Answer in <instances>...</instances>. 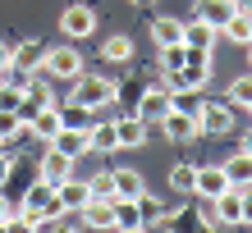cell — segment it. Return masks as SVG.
Wrapping results in <instances>:
<instances>
[{"instance_id":"obj_1","label":"cell","mask_w":252,"mask_h":233,"mask_svg":"<svg viewBox=\"0 0 252 233\" xmlns=\"http://www.w3.org/2000/svg\"><path fill=\"white\" fill-rule=\"evenodd\" d=\"M120 96V87H115L110 78H73V96L69 101H78V105H87V110H101V105H110V101Z\"/></svg>"},{"instance_id":"obj_2","label":"cell","mask_w":252,"mask_h":233,"mask_svg":"<svg viewBox=\"0 0 252 233\" xmlns=\"http://www.w3.org/2000/svg\"><path fill=\"white\" fill-rule=\"evenodd\" d=\"M46 105H55V92H51V87L32 74V78H28V87H23L19 96H14V114H19V119H23V128H28V119H32L37 110H46Z\"/></svg>"},{"instance_id":"obj_3","label":"cell","mask_w":252,"mask_h":233,"mask_svg":"<svg viewBox=\"0 0 252 233\" xmlns=\"http://www.w3.org/2000/svg\"><path fill=\"white\" fill-rule=\"evenodd\" d=\"M192 119H197V133H211V137H220V133H229L234 128V105L225 101H202V105H192Z\"/></svg>"},{"instance_id":"obj_4","label":"cell","mask_w":252,"mask_h":233,"mask_svg":"<svg viewBox=\"0 0 252 233\" xmlns=\"http://www.w3.org/2000/svg\"><path fill=\"white\" fill-rule=\"evenodd\" d=\"M206 82H211V64H184L174 69V74H165V87L170 96H192V92H206Z\"/></svg>"},{"instance_id":"obj_5","label":"cell","mask_w":252,"mask_h":233,"mask_svg":"<svg viewBox=\"0 0 252 233\" xmlns=\"http://www.w3.org/2000/svg\"><path fill=\"white\" fill-rule=\"evenodd\" d=\"M170 105H174L170 87H142V92H138V105H133V114H138V119H147V124H160Z\"/></svg>"},{"instance_id":"obj_6","label":"cell","mask_w":252,"mask_h":233,"mask_svg":"<svg viewBox=\"0 0 252 233\" xmlns=\"http://www.w3.org/2000/svg\"><path fill=\"white\" fill-rule=\"evenodd\" d=\"M23 210H37V215H46V220H60V201H55V183H46V179H37L32 187L23 192V201H19Z\"/></svg>"},{"instance_id":"obj_7","label":"cell","mask_w":252,"mask_h":233,"mask_svg":"<svg viewBox=\"0 0 252 233\" xmlns=\"http://www.w3.org/2000/svg\"><path fill=\"white\" fill-rule=\"evenodd\" d=\"M60 32H64L69 41L92 37V32H96V9H92V5H69V9L60 14Z\"/></svg>"},{"instance_id":"obj_8","label":"cell","mask_w":252,"mask_h":233,"mask_svg":"<svg viewBox=\"0 0 252 233\" xmlns=\"http://www.w3.org/2000/svg\"><path fill=\"white\" fill-rule=\"evenodd\" d=\"M41 69H46L51 78H69V82H73V78L83 74V55L73 51V46H51V51H46V64H41Z\"/></svg>"},{"instance_id":"obj_9","label":"cell","mask_w":252,"mask_h":233,"mask_svg":"<svg viewBox=\"0 0 252 233\" xmlns=\"http://www.w3.org/2000/svg\"><path fill=\"white\" fill-rule=\"evenodd\" d=\"M206 206H211V215H216V224H239L243 220V187H225V192H220L216 201H206Z\"/></svg>"},{"instance_id":"obj_10","label":"cell","mask_w":252,"mask_h":233,"mask_svg":"<svg viewBox=\"0 0 252 233\" xmlns=\"http://www.w3.org/2000/svg\"><path fill=\"white\" fill-rule=\"evenodd\" d=\"M55 201H60L64 215H78L87 201H92V187H87L83 179H64V183H55Z\"/></svg>"},{"instance_id":"obj_11","label":"cell","mask_w":252,"mask_h":233,"mask_svg":"<svg viewBox=\"0 0 252 233\" xmlns=\"http://www.w3.org/2000/svg\"><path fill=\"white\" fill-rule=\"evenodd\" d=\"M160 128H165V137H170V142H192V137H197V119H192V110H179V105H170V110H165Z\"/></svg>"},{"instance_id":"obj_12","label":"cell","mask_w":252,"mask_h":233,"mask_svg":"<svg viewBox=\"0 0 252 233\" xmlns=\"http://www.w3.org/2000/svg\"><path fill=\"white\" fill-rule=\"evenodd\" d=\"M229 187V174H225V165H206V169H197V179H192V192H197L202 201H216L220 192Z\"/></svg>"},{"instance_id":"obj_13","label":"cell","mask_w":252,"mask_h":233,"mask_svg":"<svg viewBox=\"0 0 252 233\" xmlns=\"http://www.w3.org/2000/svg\"><path fill=\"white\" fill-rule=\"evenodd\" d=\"M78 224H83V229H115V201L92 197V201L78 210Z\"/></svg>"},{"instance_id":"obj_14","label":"cell","mask_w":252,"mask_h":233,"mask_svg":"<svg viewBox=\"0 0 252 233\" xmlns=\"http://www.w3.org/2000/svg\"><path fill=\"white\" fill-rule=\"evenodd\" d=\"M51 147L78 160V155H87V151H92V137H87V128H60V133L51 137Z\"/></svg>"},{"instance_id":"obj_15","label":"cell","mask_w":252,"mask_h":233,"mask_svg":"<svg viewBox=\"0 0 252 233\" xmlns=\"http://www.w3.org/2000/svg\"><path fill=\"white\" fill-rule=\"evenodd\" d=\"M41 179L46 183H64V179H73V155H64V151H46L41 155Z\"/></svg>"},{"instance_id":"obj_16","label":"cell","mask_w":252,"mask_h":233,"mask_svg":"<svg viewBox=\"0 0 252 233\" xmlns=\"http://www.w3.org/2000/svg\"><path fill=\"white\" fill-rule=\"evenodd\" d=\"M46 51H51L46 41H23V46H14V51H9V60L19 64V69H28V74H37V69L46 64Z\"/></svg>"},{"instance_id":"obj_17","label":"cell","mask_w":252,"mask_h":233,"mask_svg":"<svg viewBox=\"0 0 252 233\" xmlns=\"http://www.w3.org/2000/svg\"><path fill=\"white\" fill-rule=\"evenodd\" d=\"M28 133H32L37 142H46V147H51V137L60 133V110H55V105H46V110H37L32 119H28Z\"/></svg>"},{"instance_id":"obj_18","label":"cell","mask_w":252,"mask_h":233,"mask_svg":"<svg viewBox=\"0 0 252 233\" xmlns=\"http://www.w3.org/2000/svg\"><path fill=\"white\" fill-rule=\"evenodd\" d=\"M110 179H115V201H138L147 192V183H142L138 169H115Z\"/></svg>"},{"instance_id":"obj_19","label":"cell","mask_w":252,"mask_h":233,"mask_svg":"<svg viewBox=\"0 0 252 233\" xmlns=\"http://www.w3.org/2000/svg\"><path fill=\"white\" fill-rule=\"evenodd\" d=\"M115 137H120V151H128V147H142L147 142V119H138V114H124V119H115Z\"/></svg>"},{"instance_id":"obj_20","label":"cell","mask_w":252,"mask_h":233,"mask_svg":"<svg viewBox=\"0 0 252 233\" xmlns=\"http://www.w3.org/2000/svg\"><path fill=\"white\" fill-rule=\"evenodd\" d=\"M220 37H225V41H239V46H248V41H252V14H248V9H234L229 19L220 23Z\"/></svg>"},{"instance_id":"obj_21","label":"cell","mask_w":252,"mask_h":233,"mask_svg":"<svg viewBox=\"0 0 252 233\" xmlns=\"http://www.w3.org/2000/svg\"><path fill=\"white\" fill-rule=\"evenodd\" d=\"M211 41H216V27L206 23V19L184 23V46H192V51H211Z\"/></svg>"},{"instance_id":"obj_22","label":"cell","mask_w":252,"mask_h":233,"mask_svg":"<svg viewBox=\"0 0 252 233\" xmlns=\"http://www.w3.org/2000/svg\"><path fill=\"white\" fill-rule=\"evenodd\" d=\"M225 174H229L234 187H252V155H248V151H234V155L225 160Z\"/></svg>"},{"instance_id":"obj_23","label":"cell","mask_w":252,"mask_h":233,"mask_svg":"<svg viewBox=\"0 0 252 233\" xmlns=\"http://www.w3.org/2000/svg\"><path fill=\"white\" fill-rule=\"evenodd\" d=\"M115 229H124V233L147 229V224H142V206H138V201H115Z\"/></svg>"},{"instance_id":"obj_24","label":"cell","mask_w":252,"mask_h":233,"mask_svg":"<svg viewBox=\"0 0 252 233\" xmlns=\"http://www.w3.org/2000/svg\"><path fill=\"white\" fill-rule=\"evenodd\" d=\"M234 9H239V0H202V14H197V19H206V23L220 32V23H225Z\"/></svg>"},{"instance_id":"obj_25","label":"cell","mask_w":252,"mask_h":233,"mask_svg":"<svg viewBox=\"0 0 252 233\" xmlns=\"http://www.w3.org/2000/svg\"><path fill=\"white\" fill-rule=\"evenodd\" d=\"M87 137H92V151H120V137H115V124H87Z\"/></svg>"},{"instance_id":"obj_26","label":"cell","mask_w":252,"mask_h":233,"mask_svg":"<svg viewBox=\"0 0 252 233\" xmlns=\"http://www.w3.org/2000/svg\"><path fill=\"white\" fill-rule=\"evenodd\" d=\"M152 41H156V46L184 41V23H179V19H152Z\"/></svg>"},{"instance_id":"obj_27","label":"cell","mask_w":252,"mask_h":233,"mask_svg":"<svg viewBox=\"0 0 252 233\" xmlns=\"http://www.w3.org/2000/svg\"><path fill=\"white\" fill-rule=\"evenodd\" d=\"M101 55H106L110 64H128L133 60V37H124V32H115L106 46H101Z\"/></svg>"},{"instance_id":"obj_28","label":"cell","mask_w":252,"mask_h":233,"mask_svg":"<svg viewBox=\"0 0 252 233\" xmlns=\"http://www.w3.org/2000/svg\"><path fill=\"white\" fill-rule=\"evenodd\" d=\"M188 64V46L184 41H170V46H160V74H174V69Z\"/></svg>"},{"instance_id":"obj_29","label":"cell","mask_w":252,"mask_h":233,"mask_svg":"<svg viewBox=\"0 0 252 233\" xmlns=\"http://www.w3.org/2000/svg\"><path fill=\"white\" fill-rule=\"evenodd\" d=\"M23 133V119L14 114V105H0V142H14Z\"/></svg>"},{"instance_id":"obj_30","label":"cell","mask_w":252,"mask_h":233,"mask_svg":"<svg viewBox=\"0 0 252 233\" xmlns=\"http://www.w3.org/2000/svg\"><path fill=\"white\" fill-rule=\"evenodd\" d=\"M87 105H78V101H69V105L60 110V128H87Z\"/></svg>"},{"instance_id":"obj_31","label":"cell","mask_w":252,"mask_h":233,"mask_svg":"<svg viewBox=\"0 0 252 233\" xmlns=\"http://www.w3.org/2000/svg\"><path fill=\"white\" fill-rule=\"evenodd\" d=\"M192 179H197V165H174L170 169V187L174 192H192Z\"/></svg>"},{"instance_id":"obj_32","label":"cell","mask_w":252,"mask_h":233,"mask_svg":"<svg viewBox=\"0 0 252 233\" xmlns=\"http://www.w3.org/2000/svg\"><path fill=\"white\" fill-rule=\"evenodd\" d=\"M229 105H239V110L252 105V78H234L229 82Z\"/></svg>"},{"instance_id":"obj_33","label":"cell","mask_w":252,"mask_h":233,"mask_svg":"<svg viewBox=\"0 0 252 233\" xmlns=\"http://www.w3.org/2000/svg\"><path fill=\"white\" fill-rule=\"evenodd\" d=\"M87 187H92V197L115 201V179H110V174H96V179H87Z\"/></svg>"},{"instance_id":"obj_34","label":"cell","mask_w":252,"mask_h":233,"mask_svg":"<svg viewBox=\"0 0 252 233\" xmlns=\"http://www.w3.org/2000/svg\"><path fill=\"white\" fill-rule=\"evenodd\" d=\"M239 224L252 229V192H248V187H243V220H239Z\"/></svg>"},{"instance_id":"obj_35","label":"cell","mask_w":252,"mask_h":233,"mask_svg":"<svg viewBox=\"0 0 252 233\" xmlns=\"http://www.w3.org/2000/svg\"><path fill=\"white\" fill-rule=\"evenodd\" d=\"M9 169H14V160L0 155V187H9Z\"/></svg>"},{"instance_id":"obj_36","label":"cell","mask_w":252,"mask_h":233,"mask_svg":"<svg viewBox=\"0 0 252 233\" xmlns=\"http://www.w3.org/2000/svg\"><path fill=\"white\" fill-rule=\"evenodd\" d=\"M243 151L252 155V128H248V133H243Z\"/></svg>"},{"instance_id":"obj_37","label":"cell","mask_w":252,"mask_h":233,"mask_svg":"<svg viewBox=\"0 0 252 233\" xmlns=\"http://www.w3.org/2000/svg\"><path fill=\"white\" fill-rule=\"evenodd\" d=\"M0 64H9V46H5V41H0Z\"/></svg>"},{"instance_id":"obj_38","label":"cell","mask_w":252,"mask_h":233,"mask_svg":"<svg viewBox=\"0 0 252 233\" xmlns=\"http://www.w3.org/2000/svg\"><path fill=\"white\" fill-rule=\"evenodd\" d=\"M239 9H248V14H252V0H239Z\"/></svg>"},{"instance_id":"obj_39","label":"cell","mask_w":252,"mask_h":233,"mask_svg":"<svg viewBox=\"0 0 252 233\" xmlns=\"http://www.w3.org/2000/svg\"><path fill=\"white\" fill-rule=\"evenodd\" d=\"M248 64H252V41H248Z\"/></svg>"},{"instance_id":"obj_40","label":"cell","mask_w":252,"mask_h":233,"mask_svg":"<svg viewBox=\"0 0 252 233\" xmlns=\"http://www.w3.org/2000/svg\"><path fill=\"white\" fill-rule=\"evenodd\" d=\"M133 5H152V0H133Z\"/></svg>"},{"instance_id":"obj_41","label":"cell","mask_w":252,"mask_h":233,"mask_svg":"<svg viewBox=\"0 0 252 233\" xmlns=\"http://www.w3.org/2000/svg\"><path fill=\"white\" fill-rule=\"evenodd\" d=\"M248 114H252V105H248Z\"/></svg>"}]
</instances>
